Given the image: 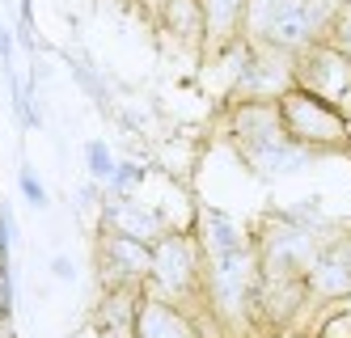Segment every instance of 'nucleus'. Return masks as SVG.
Instances as JSON below:
<instances>
[{
    "label": "nucleus",
    "mask_w": 351,
    "mask_h": 338,
    "mask_svg": "<svg viewBox=\"0 0 351 338\" xmlns=\"http://www.w3.org/2000/svg\"><path fill=\"white\" fill-rule=\"evenodd\" d=\"M195 237L204 245V313L216 338H245L258 334V245L254 228H241L220 207H199L195 212Z\"/></svg>",
    "instance_id": "obj_1"
},
{
    "label": "nucleus",
    "mask_w": 351,
    "mask_h": 338,
    "mask_svg": "<svg viewBox=\"0 0 351 338\" xmlns=\"http://www.w3.org/2000/svg\"><path fill=\"white\" fill-rule=\"evenodd\" d=\"M224 132H229L245 169H254L258 178L300 173L305 165L317 161L305 144H296L288 136L275 101H229V127Z\"/></svg>",
    "instance_id": "obj_2"
},
{
    "label": "nucleus",
    "mask_w": 351,
    "mask_h": 338,
    "mask_svg": "<svg viewBox=\"0 0 351 338\" xmlns=\"http://www.w3.org/2000/svg\"><path fill=\"white\" fill-rule=\"evenodd\" d=\"M280 119L296 144H305L313 157H335V152H351V114L339 101L322 97L305 85H292L275 97Z\"/></svg>",
    "instance_id": "obj_3"
},
{
    "label": "nucleus",
    "mask_w": 351,
    "mask_h": 338,
    "mask_svg": "<svg viewBox=\"0 0 351 338\" xmlns=\"http://www.w3.org/2000/svg\"><path fill=\"white\" fill-rule=\"evenodd\" d=\"M144 292L182 304L195 317L204 313V245L195 228H169L153 245V271H148Z\"/></svg>",
    "instance_id": "obj_4"
},
{
    "label": "nucleus",
    "mask_w": 351,
    "mask_h": 338,
    "mask_svg": "<svg viewBox=\"0 0 351 338\" xmlns=\"http://www.w3.org/2000/svg\"><path fill=\"white\" fill-rule=\"evenodd\" d=\"M305 288H309V313L313 309H339L351 300V228L343 232H326L313 263L305 271ZM322 313V317H326Z\"/></svg>",
    "instance_id": "obj_5"
},
{
    "label": "nucleus",
    "mask_w": 351,
    "mask_h": 338,
    "mask_svg": "<svg viewBox=\"0 0 351 338\" xmlns=\"http://www.w3.org/2000/svg\"><path fill=\"white\" fill-rule=\"evenodd\" d=\"M93 263H97V279H102V288H144L148 271H153V245L102 228V232H97Z\"/></svg>",
    "instance_id": "obj_6"
},
{
    "label": "nucleus",
    "mask_w": 351,
    "mask_h": 338,
    "mask_svg": "<svg viewBox=\"0 0 351 338\" xmlns=\"http://www.w3.org/2000/svg\"><path fill=\"white\" fill-rule=\"evenodd\" d=\"M292 68H296V85H305L322 97L339 101L343 110H351V56H343L330 38H322L309 51H300Z\"/></svg>",
    "instance_id": "obj_7"
},
{
    "label": "nucleus",
    "mask_w": 351,
    "mask_h": 338,
    "mask_svg": "<svg viewBox=\"0 0 351 338\" xmlns=\"http://www.w3.org/2000/svg\"><path fill=\"white\" fill-rule=\"evenodd\" d=\"M102 228L123 232V237H136L144 245H157L169 232V220L157 212L153 203H140L132 195H106V203H102Z\"/></svg>",
    "instance_id": "obj_8"
},
{
    "label": "nucleus",
    "mask_w": 351,
    "mask_h": 338,
    "mask_svg": "<svg viewBox=\"0 0 351 338\" xmlns=\"http://www.w3.org/2000/svg\"><path fill=\"white\" fill-rule=\"evenodd\" d=\"M136 338H204V326H199L191 309L144 292L140 313H136Z\"/></svg>",
    "instance_id": "obj_9"
},
{
    "label": "nucleus",
    "mask_w": 351,
    "mask_h": 338,
    "mask_svg": "<svg viewBox=\"0 0 351 338\" xmlns=\"http://www.w3.org/2000/svg\"><path fill=\"white\" fill-rule=\"evenodd\" d=\"M157 30L178 43L195 56L208 51V17H204V0H165L161 5V17H157Z\"/></svg>",
    "instance_id": "obj_10"
},
{
    "label": "nucleus",
    "mask_w": 351,
    "mask_h": 338,
    "mask_svg": "<svg viewBox=\"0 0 351 338\" xmlns=\"http://www.w3.org/2000/svg\"><path fill=\"white\" fill-rule=\"evenodd\" d=\"M245 13H250V0H204V17H208L204 60H216L220 51H229L233 43L245 38Z\"/></svg>",
    "instance_id": "obj_11"
},
{
    "label": "nucleus",
    "mask_w": 351,
    "mask_h": 338,
    "mask_svg": "<svg viewBox=\"0 0 351 338\" xmlns=\"http://www.w3.org/2000/svg\"><path fill=\"white\" fill-rule=\"evenodd\" d=\"M144 288H102V300H97V330L110 338H136V313H140Z\"/></svg>",
    "instance_id": "obj_12"
},
{
    "label": "nucleus",
    "mask_w": 351,
    "mask_h": 338,
    "mask_svg": "<svg viewBox=\"0 0 351 338\" xmlns=\"http://www.w3.org/2000/svg\"><path fill=\"white\" fill-rule=\"evenodd\" d=\"M85 165H89V173L97 178V182H110V173H114V157H110V148L102 144V140H93V144H85Z\"/></svg>",
    "instance_id": "obj_13"
},
{
    "label": "nucleus",
    "mask_w": 351,
    "mask_h": 338,
    "mask_svg": "<svg viewBox=\"0 0 351 338\" xmlns=\"http://www.w3.org/2000/svg\"><path fill=\"white\" fill-rule=\"evenodd\" d=\"M140 182H144V169H140L136 161H119L114 173H110V182H106V191H110V195H132Z\"/></svg>",
    "instance_id": "obj_14"
},
{
    "label": "nucleus",
    "mask_w": 351,
    "mask_h": 338,
    "mask_svg": "<svg viewBox=\"0 0 351 338\" xmlns=\"http://www.w3.org/2000/svg\"><path fill=\"white\" fill-rule=\"evenodd\" d=\"M326 38H330L343 56H351V0L339 9V17H335V25H330V34H326Z\"/></svg>",
    "instance_id": "obj_15"
},
{
    "label": "nucleus",
    "mask_w": 351,
    "mask_h": 338,
    "mask_svg": "<svg viewBox=\"0 0 351 338\" xmlns=\"http://www.w3.org/2000/svg\"><path fill=\"white\" fill-rule=\"evenodd\" d=\"M17 186H21V195H26L30 207H47V186L34 178V169H21L17 173Z\"/></svg>",
    "instance_id": "obj_16"
},
{
    "label": "nucleus",
    "mask_w": 351,
    "mask_h": 338,
    "mask_svg": "<svg viewBox=\"0 0 351 338\" xmlns=\"http://www.w3.org/2000/svg\"><path fill=\"white\" fill-rule=\"evenodd\" d=\"M51 275H56L60 283H72V279H77V267H72V258L56 254V258H51Z\"/></svg>",
    "instance_id": "obj_17"
},
{
    "label": "nucleus",
    "mask_w": 351,
    "mask_h": 338,
    "mask_svg": "<svg viewBox=\"0 0 351 338\" xmlns=\"http://www.w3.org/2000/svg\"><path fill=\"white\" fill-rule=\"evenodd\" d=\"M132 5H136V9H140L148 21H157V17H161V5H165V0H132Z\"/></svg>",
    "instance_id": "obj_18"
},
{
    "label": "nucleus",
    "mask_w": 351,
    "mask_h": 338,
    "mask_svg": "<svg viewBox=\"0 0 351 338\" xmlns=\"http://www.w3.org/2000/svg\"><path fill=\"white\" fill-rule=\"evenodd\" d=\"M0 338H17L13 334V322H9V309H0Z\"/></svg>",
    "instance_id": "obj_19"
},
{
    "label": "nucleus",
    "mask_w": 351,
    "mask_h": 338,
    "mask_svg": "<svg viewBox=\"0 0 351 338\" xmlns=\"http://www.w3.org/2000/svg\"><path fill=\"white\" fill-rule=\"evenodd\" d=\"M284 338H313V334H309V330H288Z\"/></svg>",
    "instance_id": "obj_20"
},
{
    "label": "nucleus",
    "mask_w": 351,
    "mask_h": 338,
    "mask_svg": "<svg viewBox=\"0 0 351 338\" xmlns=\"http://www.w3.org/2000/svg\"><path fill=\"white\" fill-rule=\"evenodd\" d=\"M0 34H5V25H0Z\"/></svg>",
    "instance_id": "obj_21"
},
{
    "label": "nucleus",
    "mask_w": 351,
    "mask_h": 338,
    "mask_svg": "<svg viewBox=\"0 0 351 338\" xmlns=\"http://www.w3.org/2000/svg\"><path fill=\"white\" fill-rule=\"evenodd\" d=\"M347 114H351V110H347Z\"/></svg>",
    "instance_id": "obj_22"
}]
</instances>
